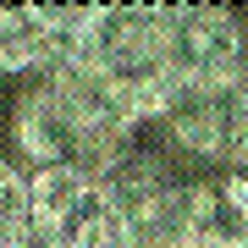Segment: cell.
Masks as SVG:
<instances>
[{
    "label": "cell",
    "instance_id": "1",
    "mask_svg": "<svg viewBox=\"0 0 248 248\" xmlns=\"http://www.w3.org/2000/svg\"><path fill=\"white\" fill-rule=\"evenodd\" d=\"M138 116L116 99L89 66H61V72H39L22 83L17 116H11V138L28 171H83L99 182L110 149L122 143V133Z\"/></svg>",
    "mask_w": 248,
    "mask_h": 248
},
{
    "label": "cell",
    "instance_id": "2",
    "mask_svg": "<svg viewBox=\"0 0 248 248\" xmlns=\"http://www.w3.org/2000/svg\"><path fill=\"white\" fill-rule=\"evenodd\" d=\"M160 127H166L171 149L182 155V166L187 160L210 171L237 166L243 138H248V78L177 83L160 105Z\"/></svg>",
    "mask_w": 248,
    "mask_h": 248
},
{
    "label": "cell",
    "instance_id": "3",
    "mask_svg": "<svg viewBox=\"0 0 248 248\" xmlns=\"http://www.w3.org/2000/svg\"><path fill=\"white\" fill-rule=\"evenodd\" d=\"M160 50L177 83H226L248 78V28L226 6H166L160 17Z\"/></svg>",
    "mask_w": 248,
    "mask_h": 248
},
{
    "label": "cell",
    "instance_id": "4",
    "mask_svg": "<svg viewBox=\"0 0 248 248\" xmlns=\"http://www.w3.org/2000/svg\"><path fill=\"white\" fill-rule=\"evenodd\" d=\"M55 61V6H0V78H39Z\"/></svg>",
    "mask_w": 248,
    "mask_h": 248
},
{
    "label": "cell",
    "instance_id": "5",
    "mask_svg": "<svg viewBox=\"0 0 248 248\" xmlns=\"http://www.w3.org/2000/svg\"><path fill=\"white\" fill-rule=\"evenodd\" d=\"M0 248H50L45 226L33 221L28 166H17V160H0Z\"/></svg>",
    "mask_w": 248,
    "mask_h": 248
},
{
    "label": "cell",
    "instance_id": "6",
    "mask_svg": "<svg viewBox=\"0 0 248 248\" xmlns=\"http://www.w3.org/2000/svg\"><path fill=\"white\" fill-rule=\"evenodd\" d=\"M221 187H226V199L248 215V160H237V166H226V171H221Z\"/></svg>",
    "mask_w": 248,
    "mask_h": 248
},
{
    "label": "cell",
    "instance_id": "7",
    "mask_svg": "<svg viewBox=\"0 0 248 248\" xmlns=\"http://www.w3.org/2000/svg\"><path fill=\"white\" fill-rule=\"evenodd\" d=\"M237 160H248V138H243V155H237Z\"/></svg>",
    "mask_w": 248,
    "mask_h": 248
}]
</instances>
